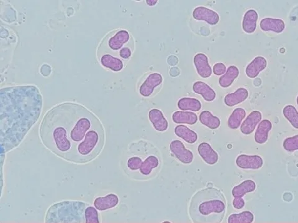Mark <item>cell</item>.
Returning <instances> with one entry per match:
<instances>
[{"label": "cell", "mask_w": 298, "mask_h": 223, "mask_svg": "<svg viewBox=\"0 0 298 223\" xmlns=\"http://www.w3.org/2000/svg\"><path fill=\"white\" fill-rule=\"evenodd\" d=\"M42 144L66 162L85 165L99 156L105 143L102 122L77 102L57 104L43 115L39 127Z\"/></svg>", "instance_id": "6da1fadb"}, {"label": "cell", "mask_w": 298, "mask_h": 223, "mask_svg": "<svg viewBox=\"0 0 298 223\" xmlns=\"http://www.w3.org/2000/svg\"><path fill=\"white\" fill-rule=\"evenodd\" d=\"M1 149L6 153L24 140L38 122L43 110V97L34 85L6 86L1 89Z\"/></svg>", "instance_id": "7a4b0ae2"}, {"label": "cell", "mask_w": 298, "mask_h": 223, "mask_svg": "<svg viewBox=\"0 0 298 223\" xmlns=\"http://www.w3.org/2000/svg\"><path fill=\"white\" fill-rule=\"evenodd\" d=\"M160 165L152 145L144 140L133 142L124 154L121 166L126 176L136 181L150 179Z\"/></svg>", "instance_id": "3957f363"}, {"label": "cell", "mask_w": 298, "mask_h": 223, "mask_svg": "<svg viewBox=\"0 0 298 223\" xmlns=\"http://www.w3.org/2000/svg\"><path fill=\"white\" fill-rule=\"evenodd\" d=\"M225 210V199L221 192L208 188L199 191L192 198L189 213L194 223H219Z\"/></svg>", "instance_id": "277c9868"}, {"label": "cell", "mask_w": 298, "mask_h": 223, "mask_svg": "<svg viewBox=\"0 0 298 223\" xmlns=\"http://www.w3.org/2000/svg\"><path fill=\"white\" fill-rule=\"evenodd\" d=\"M89 205L81 201L64 200L50 207L45 215V223H85V213Z\"/></svg>", "instance_id": "5b68a950"}, {"label": "cell", "mask_w": 298, "mask_h": 223, "mask_svg": "<svg viewBox=\"0 0 298 223\" xmlns=\"http://www.w3.org/2000/svg\"><path fill=\"white\" fill-rule=\"evenodd\" d=\"M131 45H135V43L129 32L124 29H116L107 34L101 41L98 47L97 57L108 54L121 60L120 55L123 50Z\"/></svg>", "instance_id": "8992f818"}, {"label": "cell", "mask_w": 298, "mask_h": 223, "mask_svg": "<svg viewBox=\"0 0 298 223\" xmlns=\"http://www.w3.org/2000/svg\"><path fill=\"white\" fill-rule=\"evenodd\" d=\"M162 83L161 74L155 73L149 75L139 86L140 94L145 97L151 96L154 93L155 89L161 85Z\"/></svg>", "instance_id": "52a82bcc"}, {"label": "cell", "mask_w": 298, "mask_h": 223, "mask_svg": "<svg viewBox=\"0 0 298 223\" xmlns=\"http://www.w3.org/2000/svg\"><path fill=\"white\" fill-rule=\"evenodd\" d=\"M170 149L173 155L183 164H190L193 161V154L186 149L185 145L180 141H173L170 145Z\"/></svg>", "instance_id": "ba28073f"}, {"label": "cell", "mask_w": 298, "mask_h": 223, "mask_svg": "<svg viewBox=\"0 0 298 223\" xmlns=\"http://www.w3.org/2000/svg\"><path fill=\"white\" fill-rule=\"evenodd\" d=\"M237 165L243 169L257 170L263 165V160L259 156H248L242 154L236 160Z\"/></svg>", "instance_id": "9c48e42d"}, {"label": "cell", "mask_w": 298, "mask_h": 223, "mask_svg": "<svg viewBox=\"0 0 298 223\" xmlns=\"http://www.w3.org/2000/svg\"><path fill=\"white\" fill-rule=\"evenodd\" d=\"M192 16L194 19L198 20H204L212 26L218 23L220 19L218 14L205 7L196 8L192 13Z\"/></svg>", "instance_id": "30bf717a"}, {"label": "cell", "mask_w": 298, "mask_h": 223, "mask_svg": "<svg viewBox=\"0 0 298 223\" xmlns=\"http://www.w3.org/2000/svg\"><path fill=\"white\" fill-rule=\"evenodd\" d=\"M119 202V198L116 194L110 193L105 197L96 198L93 204L98 211H104L115 208Z\"/></svg>", "instance_id": "8fae6325"}, {"label": "cell", "mask_w": 298, "mask_h": 223, "mask_svg": "<svg viewBox=\"0 0 298 223\" xmlns=\"http://www.w3.org/2000/svg\"><path fill=\"white\" fill-rule=\"evenodd\" d=\"M197 72L201 78H208L212 74V68L209 65L208 59L205 54H197L194 58Z\"/></svg>", "instance_id": "7c38bea8"}, {"label": "cell", "mask_w": 298, "mask_h": 223, "mask_svg": "<svg viewBox=\"0 0 298 223\" xmlns=\"http://www.w3.org/2000/svg\"><path fill=\"white\" fill-rule=\"evenodd\" d=\"M262 113L259 111H254L250 113L240 127V130L244 135H249L255 130L256 125L262 120Z\"/></svg>", "instance_id": "4fadbf2b"}, {"label": "cell", "mask_w": 298, "mask_h": 223, "mask_svg": "<svg viewBox=\"0 0 298 223\" xmlns=\"http://www.w3.org/2000/svg\"><path fill=\"white\" fill-rule=\"evenodd\" d=\"M198 153L208 165H213L219 160L218 154L207 143H201L198 147Z\"/></svg>", "instance_id": "5bb4252c"}, {"label": "cell", "mask_w": 298, "mask_h": 223, "mask_svg": "<svg viewBox=\"0 0 298 223\" xmlns=\"http://www.w3.org/2000/svg\"><path fill=\"white\" fill-rule=\"evenodd\" d=\"M98 59L103 67L111 70L113 72H120L125 67V63L122 60L114 58L108 54L102 55L98 56Z\"/></svg>", "instance_id": "9a60e30c"}, {"label": "cell", "mask_w": 298, "mask_h": 223, "mask_svg": "<svg viewBox=\"0 0 298 223\" xmlns=\"http://www.w3.org/2000/svg\"><path fill=\"white\" fill-rule=\"evenodd\" d=\"M149 118L150 121L158 131L163 132L168 128V122L161 111L157 109H152L149 113Z\"/></svg>", "instance_id": "2e32d148"}, {"label": "cell", "mask_w": 298, "mask_h": 223, "mask_svg": "<svg viewBox=\"0 0 298 223\" xmlns=\"http://www.w3.org/2000/svg\"><path fill=\"white\" fill-rule=\"evenodd\" d=\"M260 27L264 31H272L280 33L285 28V22L283 20L267 18L262 20Z\"/></svg>", "instance_id": "e0dca14e"}, {"label": "cell", "mask_w": 298, "mask_h": 223, "mask_svg": "<svg viewBox=\"0 0 298 223\" xmlns=\"http://www.w3.org/2000/svg\"><path fill=\"white\" fill-rule=\"evenodd\" d=\"M267 67V61L262 56L254 59L246 68V74L250 78H255Z\"/></svg>", "instance_id": "ac0fdd59"}, {"label": "cell", "mask_w": 298, "mask_h": 223, "mask_svg": "<svg viewBox=\"0 0 298 223\" xmlns=\"http://www.w3.org/2000/svg\"><path fill=\"white\" fill-rule=\"evenodd\" d=\"M192 89L196 94L201 95V96L206 101L212 102L214 101L215 97H216V94H215L214 90L202 81L196 82L194 84Z\"/></svg>", "instance_id": "d6986e66"}, {"label": "cell", "mask_w": 298, "mask_h": 223, "mask_svg": "<svg viewBox=\"0 0 298 223\" xmlns=\"http://www.w3.org/2000/svg\"><path fill=\"white\" fill-rule=\"evenodd\" d=\"M248 95L249 92L246 89L239 88L235 93L227 95L224 102L229 107L234 106L245 101Z\"/></svg>", "instance_id": "ffe728a7"}, {"label": "cell", "mask_w": 298, "mask_h": 223, "mask_svg": "<svg viewBox=\"0 0 298 223\" xmlns=\"http://www.w3.org/2000/svg\"><path fill=\"white\" fill-rule=\"evenodd\" d=\"M258 15L256 11L250 10L245 13L242 22V28L245 33H252L256 28Z\"/></svg>", "instance_id": "44dd1931"}, {"label": "cell", "mask_w": 298, "mask_h": 223, "mask_svg": "<svg viewBox=\"0 0 298 223\" xmlns=\"http://www.w3.org/2000/svg\"><path fill=\"white\" fill-rule=\"evenodd\" d=\"M272 125L270 120H264L259 124L256 130L255 140L259 144H263L267 142L268 138V133L272 129Z\"/></svg>", "instance_id": "7402d4cb"}, {"label": "cell", "mask_w": 298, "mask_h": 223, "mask_svg": "<svg viewBox=\"0 0 298 223\" xmlns=\"http://www.w3.org/2000/svg\"><path fill=\"white\" fill-rule=\"evenodd\" d=\"M172 119L176 124L194 125L198 121V117L193 112L177 111L173 113Z\"/></svg>", "instance_id": "603a6c76"}, {"label": "cell", "mask_w": 298, "mask_h": 223, "mask_svg": "<svg viewBox=\"0 0 298 223\" xmlns=\"http://www.w3.org/2000/svg\"><path fill=\"white\" fill-rule=\"evenodd\" d=\"M256 189V184L252 180H247L240 185L235 186L232 191L234 197L242 198L247 193L254 192Z\"/></svg>", "instance_id": "cb8c5ba5"}, {"label": "cell", "mask_w": 298, "mask_h": 223, "mask_svg": "<svg viewBox=\"0 0 298 223\" xmlns=\"http://www.w3.org/2000/svg\"><path fill=\"white\" fill-rule=\"evenodd\" d=\"M175 133L178 137L182 138L186 142L190 144L195 143L198 140V135L195 132L191 130L185 125H181L176 127Z\"/></svg>", "instance_id": "d4e9b609"}, {"label": "cell", "mask_w": 298, "mask_h": 223, "mask_svg": "<svg viewBox=\"0 0 298 223\" xmlns=\"http://www.w3.org/2000/svg\"><path fill=\"white\" fill-rule=\"evenodd\" d=\"M239 75V70L235 66H231L228 68L225 74L219 79V85L222 88H228L232 85L234 81Z\"/></svg>", "instance_id": "484cf974"}, {"label": "cell", "mask_w": 298, "mask_h": 223, "mask_svg": "<svg viewBox=\"0 0 298 223\" xmlns=\"http://www.w3.org/2000/svg\"><path fill=\"white\" fill-rule=\"evenodd\" d=\"M199 121L201 124L205 125L208 128L216 129L219 128L221 125V121L218 117L213 115L208 111H204L199 116Z\"/></svg>", "instance_id": "4316f807"}, {"label": "cell", "mask_w": 298, "mask_h": 223, "mask_svg": "<svg viewBox=\"0 0 298 223\" xmlns=\"http://www.w3.org/2000/svg\"><path fill=\"white\" fill-rule=\"evenodd\" d=\"M178 107L182 111L198 112L201 110V104L198 99L185 97L178 101Z\"/></svg>", "instance_id": "83f0119b"}, {"label": "cell", "mask_w": 298, "mask_h": 223, "mask_svg": "<svg viewBox=\"0 0 298 223\" xmlns=\"http://www.w3.org/2000/svg\"><path fill=\"white\" fill-rule=\"evenodd\" d=\"M246 112L244 109L237 108L235 109L232 114L229 118L228 125L229 128L236 129L240 127L242 120L244 119Z\"/></svg>", "instance_id": "f1b7e54d"}, {"label": "cell", "mask_w": 298, "mask_h": 223, "mask_svg": "<svg viewBox=\"0 0 298 223\" xmlns=\"http://www.w3.org/2000/svg\"><path fill=\"white\" fill-rule=\"evenodd\" d=\"M254 215L250 211L239 214H233L228 218L229 223H251L253 222Z\"/></svg>", "instance_id": "f546056e"}, {"label": "cell", "mask_w": 298, "mask_h": 223, "mask_svg": "<svg viewBox=\"0 0 298 223\" xmlns=\"http://www.w3.org/2000/svg\"><path fill=\"white\" fill-rule=\"evenodd\" d=\"M283 114L295 129L298 128V112L295 107L286 106L283 109Z\"/></svg>", "instance_id": "4dcf8cb0"}, {"label": "cell", "mask_w": 298, "mask_h": 223, "mask_svg": "<svg viewBox=\"0 0 298 223\" xmlns=\"http://www.w3.org/2000/svg\"><path fill=\"white\" fill-rule=\"evenodd\" d=\"M85 223H100L99 214H98V210L95 207L90 205L87 207L85 213Z\"/></svg>", "instance_id": "1f68e13d"}, {"label": "cell", "mask_w": 298, "mask_h": 223, "mask_svg": "<svg viewBox=\"0 0 298 223\" xmlns=\"http://www.w3.org/2000/svg\"><path fill=\"white\" fill-rule=\"evenodd\" d=\"M283 147L287 151H297L298 149V135L286 139L283 143Z\"/></svg>", "instance_id": "d6a6232c"}, {"label": "cell", "mask_w": 298, "mask_h": 223, "mask_svg": "<svg viewBox=\"0 0 298 223\" xmlns=\"http://www.w3.org/2000/svg\"><path fill=\"white\" fill-rule=\"evenodd\" d=\"M213 71H214V74L217 75V76H221V75L224 74L226 73V66L222 63H217V64L214 65V68H213Z\"/></svg>", "instance_id": "836d02e7"}, {"label": "cell", "mask_w": 298, "mask_h": 223, "mask_svg": "<svg viewBox=\"0 0 298 223\" xmlns=\"http://www.w3.org/2000/svg\"><path fill=\"white\" fill-rule=\"evenodd\" d=\"M233 206L237 210H241L245 206V201L242 198L236 197L233 200Z\"/></svg>", "instance_id": "e575fe53"}, {"label": "cell", "mask_w": 298, "mask_h": 223, "mask_svg": "<svg viewBox=\"0 0 298 223\" xmlns=\"http://www.w3.org/2000/svg\"><path fill=\"white\" fill-rule=\"evenodd\" d=\"M146 2L149 6H154L157 3V1H154V0H148Z\"/></svg>", "instance_id": "d590c367"}]
</instances>
